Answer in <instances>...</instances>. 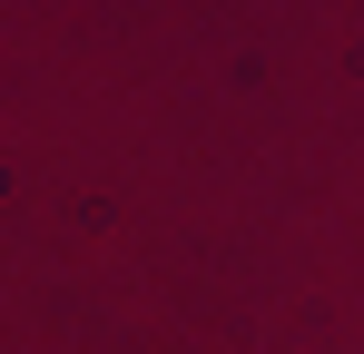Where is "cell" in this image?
Here are the masks:
<instances>
[]
</instances>
